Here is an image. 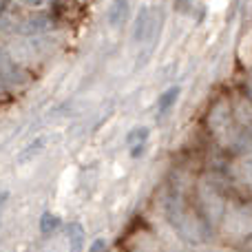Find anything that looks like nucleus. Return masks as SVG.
<instances>
[{"mask_svg": "<svg viewBox=\"0 0 252 252\" xmlns=\"http://www.w3.org/2000/svg\"><path fill=\"white\" fill-rule=\"evenodd\" d=\"M87 252H106V239H102V237L100 239H95L91 246H89Z\"/></svg>", "mask_w": 252, "mask_h": 252, "instance_id": "6e6552de", "label": "nucleus"}, {"mask_svg": "<svg viewBox=\"0 0 252 252\" xmlns=\"http://www.w3.org/2000/svg\"><path fill=\"white\" fill-rule=\"evenodd\" d=\"M128 16H130L128 0H113L109 7V13H106V20H109V25L113 29H122L126 20H128Z\"/></svg>", "mask_w": 252, "mask_h": 252, "instance_id": "f03ea898", "label": "nucleus"}, {"mask_svg": "<svg viewBox=\"0 0 252 252\" xmlns=\"http://www.w3.org/2000/svg\"><path fill=\"white\" fill-rule=\"evenodd\" d=\"M60 226H62V221H60V217L58 215H53V213H42V217H40V232H42L44 237H51V235H56L58 230H60Z\"/></svg>", "mask_w": 252, "mask_h": 252, "instance_id": "39448f33", "label": "nucleus"}, {"mask_svg": "<svg viewBox=\"0 0 252 252\" xmlns=\"http://www.w3.org/2000/svg\"><path fill=\"white\" fill-rule=\"evenodd\" d=\"M148 135H151L148 126H135V128L128 133V137H126V144H128L130 148L137 146V144H146L148 142Z\"/></svg>", "mask_w": 252, "mask_h": 252, "instance_id": "423d86ee", "label": "nucleus"}, {"mask_svg": "<svg viewBox=\"0 0 252 252\" xmlns=\"http://www.w3.org/2000/svg\"><path fill=\"white\" fill-rule=\"evenodd\" d=\"M144 151H146V144H137V146L130 148V157H133V159H137V157L144 155Z\"/></svg>", "mask_w": 252, "mask_h": 252, "instance_id": "1a4fd4ad", "label": "nucleus"}, {"mask_svg": "<svg viewBox=\"0 0 252 252\" xmlns=\"http://www.w3.org/2000/svg\"><path fill=\"white\" fill-rule=\"evenodd\" d=\"M157 29V16L151 7H144L139 11V16L135 18V27H133V40L135 42H148L155 35Z\"/></svg>", "mask_w": 252, "mask_h": 252, "instance_id": "f257e3e1", "label": "nucleus"}, {"mask_svg": "<svg viewBox=\"0 0 252 252\" xmlns=\"http://www.w3.org/2000/svg\"><path fill=\"white\" fill-rule=\"evenodd\" d=\"M64 235H66V244H69V250L66 252H82L84 250V228L80 226L78 221H71L64 226Z\"/></svg>", "mask_w": 252, "mask_h": 252, "instance_id": "7ed1b4c3", "label": "nucleus"}, {"mask_svg": "<svg viewBox=\"0 0 252 252\" xmlns=\"http://www.w3.org/2000/svg\"><path fill=\"white\" fill-rule=\"evenodd\" d=\"M179 93H182V89L179 87H170V89H166V91L161 93L159 100H157V115H159V118L173 109L175 102H177V97H179Z\"/></svg>", "mask_w": 252, "mask_h": 252, "instance_id": "20e7f679", "label": "nucleus"}, {"mask_svg": "<svg viewBox=\"0 0 252 252\" xmlns=\"http://www.w3.org/2000/svg\"><path fill=\"white\" fill-rule=\"evenodd\" d=\"M42 148H44V137H38L33 144H29V146H27L25 151H22V155L18 157V161H27V159H31V157L38 155V153L42 151Z\"/></svg>", "mask_w": 252, "mask_h": 252, "instance_id": "0eeeda50", "label": "nucleus"}]
</instances>
